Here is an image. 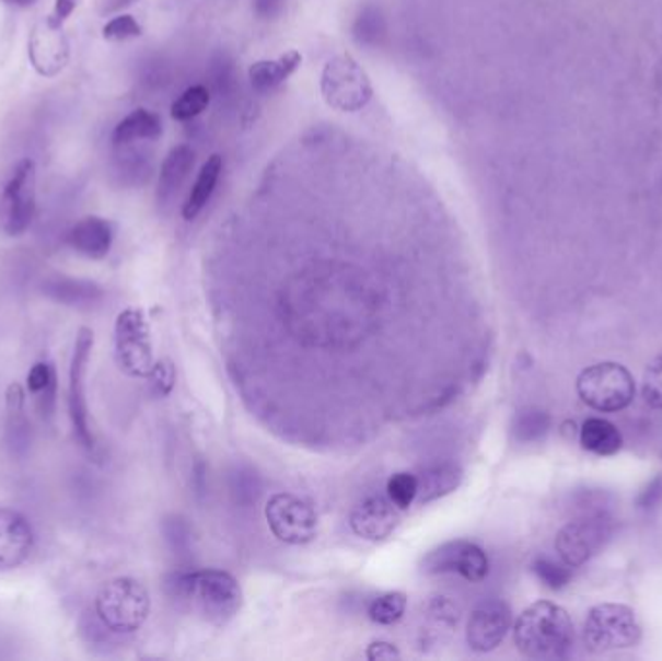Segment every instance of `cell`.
<instances>
[{"mask_svg":"<svg viewBox=\"0 0 662 661\" xmlns=\"http://www.w3.org/2000/svg\"><path fill=\"white\" fill-rule=\"evenodd\" d=\"M165 594L216 627H225L243 607V588L233 575L218 568L176 570L165 577Z\"/></svg>","mask_w":662,"mask_h":661,"instance_id":"6da1fadb","label":"cell"},{"mask_svg":"<svg viewBox=\"0 0 662 661\" xmlns=\"http://www.w3.org/2000/svg\"><path fill=\"white\" fill-rule=\"evenodd\" d=\"M570 613L553 602H537L523 611L513 627V640L531 660H562L573 646Z\"/></svg>","mask_w":662,"mask_h":661,"instance_id":"7a4b0ae2","label":"cell"},{"mask_svg":"<svg viewBox=\"0 0 662 661\" xmlns=\"http://www.w3.org/2000/svg\"><path fill=\"white\" fill-rule=\"evenodd\" d=\"M148 588L136 578H113L101 585L95 598V615L115 635H132L150 617Z\"/></svg>","mask_w":662,"mask_h":661,"instance_id":"3957f363","label":"cell"},{"mask_svg":"<svg viewBox=\"0 0 662 661\" xmlns=\"http://www.w3.org/2000/svg\"><path fill=\"white\" fill-rule=\"evenodd\" d=\"M583 640L595 653L634 648L641 640V625L636 611L622 603L595 605L583 623Z\"/></svg>","mask_w":662,"mask_h":661,"instance_id":"277c9868","label":"cell"},{"mask_svg":"<svg viewBox=\"0 0 662 661\" xmlns=\"http://www.w3.org/2000/svg\"><path fill=\"white\" fill-rule=\"evenodd\" d=\"M320 90L324 102L332 109L341 113H357L364 109L374 95L369 74L347 53L327 60L320 80Z\"/></svg>","mask_w":662,"mask_h":661,"instance_id":"5b68a950","label":"cell"},{"mask_svg":"<svg viewBox=\"0 0 662 661\" xmlns=\"http://www.w3.org/2000/svg\"><path fill=\"white\" fill-rule=\"evenodd\" d=\"M578 394L596 411L613 414L634 402L636 381L624 364L604 361L591 364L579 374Z\"/></svg>","mask_w":662,"mask_h":661,"instance_id":"8992f818","label":"cell"},{"mask_svg":"<svg viewBox=\"0 0 662 661\" xmlns=\"http://www.w3.org/2000/svg\"><path fill=\"white\" fill-rule=\"evenodd\" d=\"M115 359L132 379H148L153 371L150 324L140 309H125L115 323Z\"/></svg>","mask_w":662,"mask_h":661,"instance_id":"52a82bcc","label":"cell"},{"mask_svg":"<svg viewBox=\"0 0 662 661\" xmlns=\"http://www.w3.org/2000/svg\"><path fill=\"white\" fill-rule=\"evenodd\" d=\"M266 520L271 534L287 545H306L318 534L316 510L311 502L291 492H276L268 500Z\"/></svg>","mask_w":662,"mask_h":661,"instance_id":"ba28073f","label":"cell"},{"mask_svg":"<svg viewBox=\"0 0 662 661\" xmlns=\"http://www.w3.org/2000/svg\"><path fill=\"white\" fill-rule=\"evenodd\" d=\"M420 568L425 575H460L467 582L478 584L488 577L490 563L477 543L453 540L428 552L420 560Z\"/></svg>","mask_w":662,"mask_h":661,"instance_id":"9c48e42d","label":"cell"},{"mask_svg":"<svg viewBox=\"0 0 662 661\" xmlns=\"http://www.w3.org/2000/svg\"><path fill=\"white\" fill-rule=\"evenodd\" d=\"M35 213V165L25 160L0 196V228L10 237H20L30 230Z\"/></svg>","mask_w":662,"mask_h":661,"instance_id":"30bf717a","label":"cell"},{"mask_svg":"<svg viewBox=\"0 0 662 661\" xmlns=\"http://www.w3.org/2000/svg\"><path fill=\"white\" fill-rule=\"evenodd\" d=\"M613 535V524L603 514L573 520L556 535V552L568 567H581L601 552Z\"/></svg>","mask_w":662,"mask_h":661,"instance_id":"8fae6325","label":"cell"},{"mask_svg":"<svg viewBox=\"0 0 662 661\" xmlns=\"http://www.w3.org/2000/svg\"><path fill=\"white\" fill-rule=\"evenodd\" d=\"M93 341H95L93 332L90 328H80L76 336L74 356L70 363V384H68V411L74 427L76 439L88 450L95 447L92 427H90V411L85 402V374L92 357Z\"/></svg>","mask_w":662,"mask_h":661,"instance_id":"7c38bea8","label":"cell"},{"mask_svg":"<svg viewBox=\"0 0 662 661\" xmlns=\"http://www.w3.org/2000/svg\"><path fill=\"white\" fill-rule=\"evenodd\" d=\"M512 610L502 600L483 602L471 613L467 623V645L473 652L487 653L502 645L512 630Z\"/></svg>","mask_w":662,"mask_h":661,"instance_id":"4fadbf2b","label":"cell"},{"mask_svg":"<svg viewBox=\"0 0 662 661\" xmlns=\"http://www.w3.org/2000/svg\"><path fill=\"white\" fill-rule=\"evenodd\" d=\"M399 512L387 497L370 495L351 510L349 526L364 542H384L399 527Z\"/></svg>","mask_w":662,"mask_h":661,"instance_id":"5bb4252c","label":"cell"},{"mask_svg":"<svg viewBox=\"0 0 662 661\" xmlns=\"http://www.w3.org/2000/svg\"><path fill=\"white\" fill-rule=\"evenodd\" d=\"M34 549V530L24 514L0 509V572L24 565Z\"/></svg>","mask_w":662,"mask_h":661,"instance_id":"9a60e30c","label":"cell"},{"mask_svg":"<svg viewBox=\"0 0 662 661\" xmlns=\"http://www.w3.org/2000/svg\"><path fill=\"white\" fill-rule=\"evenodd\" d=\"M30 59L43 77H55L68 60V43L60 27L50 26L49 20L35 27L30 39Z\"/></svg>","mask_w":662,"mask_h":661,"instance_id":"2e32d148","label":"cell"},{"mask_svg":"<svg viewBox=\"0 0 662 661\" xmlns=\"http://www.w3.org/2000/svg\"><path fill=\"white\" fill-rule=\"evenodd\" d=\"M113 239H115V230L111 221L97 216H88L70 230L68 245L72 246L78 255L101 260L109 255Z\"/></svg>","mask_w":662,"mask_h":661,"instance_id":"e0dca14e","label":"cell"},{"mask_svg":"<svg viewBox=\"0 0 662 661\" xmlns=\"http://www.w3.org/2000/svg\"><path fill=\"white\" fill-rule=\"evenodd\" d=\"M43 293L65 306H76V309H90L97 305L105 291L95 281L78 280V278H68V276H50L43 281Z\"/></svg>","mask_w":662,"mask_h":661,"instance_id":"ac0fdd59","label":"cell"},{"mask_svg":"<svg viewBox=\"0 0 662 661\" xmlns=\"http://www.w3.org/2000/svg\"><path fill=\"white\" fill-rule=\"evenodd\" d=\"M25 392L20 384H10L7 391V432L4 441L10 454L22 459L32 444V425L25 417Z\"/></svg>","mask_w":662,"mask_h":661,"instance_id":"d6986e66","label":"cell"},{"mask_svg":"<svg viewBox=\"0 0 662 661\" xmlns=\"http://www.w3.org/2000/svg\"><path fill=\"white\" fill-rule=\"evenodd\" d=\"M417 482H419L417 500L420 505H428L457 491L463 484V469L452 462H442L425 467L420 475H417Z\"/></svg>","mask_w":662,"mask_h":661,"instance_id":"ffe728a7","label":"cell"},{"mask_svg":"<svg viewBox=\"0 0 662 661\" xmlns=\"http://www.w3.org/2000/svg\"><path fill=\"white\" fill-rule=\"evenodd\" d=\"M301 65L302 55L299 51L286 53L276 60H256L248 68V80L256 92L266 94L283 84L287 78L293 77Z\"/></svg>","mask_w":662,"mask_h":661,"instance_id":"44dd1931","label":"cell"},{"mask_svg":"<svg viewBox=\"0 0 662 661\" xmlns=\"http://www.w3.org/2000/svg\"><path fill=\"white\" fill-rule=\"evenodd\" d=\"M161 135H163V123L160 115L148 109H136L115 127L113 144L123 148L142 140H158Z\"/></svg>","mask_w":662,"mask_h":661,"instance_id":"7402d4cb","label":"cell"},{"mask_svg":"<svg viewBox=\"0 0 662 661\" xmlns=\"http://www.w3.org/2000/svg\"><path fill=\"white\" fill-rule=\"evenodd\" d=\"M221 171H223V158L219 153H213L211 158H208V162L201 165L193 190H190V195H188L185 206H183L185 220H196L201 210L206 208V204L210 202L213 190L218 187Z\"/></svg>","mask_w":662,"mask_h":661,"instance_id":"603a6c76","label":"cell"},{"mask_svg":"<svg viewBox=\"0 0 662 661\" xmlns=\"http://www.w3.org/2000/svg\"><path fill=\"white\" fill-rule=\"evenodd\" d=\"M194 162H196V153L190 146H176L167 153L165 162L161 165V198H171L178 188L183 187V183L193 173Z\"/></svg>","mask_w":662,"mask_h":661,"instance_id":"cb8c5ba5","label":"cell"},{"mask_svg":"<svg viewBox=\"0 0 662 661\" xmlns=\"http://www.w3.org/2000/svg\"><path fill=\"white\" fill-rule=\"evenodd\" d=\"M581 447L596 456H613L622 449V434L603 417H589L579 434Z\"/></svg>","mask_w":662,"mask_h":661,"instance_id":"d4e9b609","label":"cell"},{"mask_svg":"<svg viewBox=\"0 0 662 661\" xmlns=\"http://www.w3.org/2000/svg\"><path fill=\"white\" fill-rule=\"evenodd\" d=\"M548 429H550V416L538 407H525L513 419L512 431L515 441H541V439H545Z\"/></svg>","mask_w":662,"mask_h":661,"instance_id":"484cf974","label":"cell"},{"mask_svg":"<svg viewBox=\"0 0 662 661\" xmlns=\"http://www.w3.org/2000/svg\"><path fill=\"white\" fill-rule=\"evenodd\" d=\"M405 611H407V595L403 592H387V594L378 595L376 600H372L369 617L376 625L390 627L403 619Z\"/></svg>","mask_w":662,"mask_h":661,"instance_id":"4316f807","label":"cell"},{"mask_svg":"<svg viewBox=\"0 0 662 661\" xmlns=\"http://www.w3.org/2000/svg\"><path fill=\"white\" fill-rule=\"evenodd\" d=\"M210 102L211 95L206 85H193L178 95L175 103L171 105V117L178 123L194 119L208 109Z\"/></svg>","mask_w":662,"mask_h":661,"instance_id":"83f0119b","label":"cell"},{"mask_svg":"<svg viewBox=\"0 0 662 661\" xmlns=\"http://www.w3.org/2000/svg\"><path fill=\"white\" fill-rule=\"evenodd\" d=\"M386 491L387 499L392 500L397 509H409L417 500V492H419L417 475L407 474V472L392 475L387 482Z\"/></svg>","mask_w":662,"mask_h":661,"instance_id":"f1b7e54d","label":"cell"},{"mask_svg":"<svg viewBox=\"0 0 662 661\" xmlns=\"http://www.w3.org/2000/svg\"><path fill=\"white\" fill-rule=\"evenodd\" d=\"M533 572L550 590H562V588L570 584L571 567H568L566 563L560 565L556 560L548 559V557H538L533 563Z\"/></svg>","mask_w":662,"mask_h":661,"instance_id":"f546056e","label":"cell"},{"mask_svg":"<svg viewBox=\"0 0 662 661\" xmlns=\"http://www.w3.org/2000/svg\"><path fill=\"white\" fill-rule=\"evenodd\" d=\"M643 398L649 406L662 409V356L654 357L646 369Z\"/></svg>","mask_w":662,"mask_h":661,"instance_id":"4dcf8cb0","label":"cell"},{"mask_svg":"<svg viewBox=\"0 0 662 661\" xmlns=\"http://www.w3.org/2000/svg\"><path fill=\"white\" fill-rule=\"evenodd\" d=\"M142 35V27L136 22L135 16L130 14H120L113 18L111 22L103 27V37L109 42H126V39H135Z\"/></svg>","mask_w":662,"mask_h":661,"instance_id":"1f68e13d","label":"cell"},{"mask_svg":"<svg viewBox=\"0 0 662 661\" xmlns=\"http://www.w3.org/2000/svg\"><path fill=\"white\" fill-rule=\"evenodd\" d=\"M148 379H150L153 394L160 396V398H165L173 391V386H175V367H173V363L169 359H161V361L153 364V371H151Z\"/></svg>","mask_w":662,"mask_h":661,"instance_id":"d6a6232c","label":"cell"},{"mask_svg":"<svg viewBox=\"0 0 662 661\" xmlns=\"http://www.w3.org/2000/svg\"><path fill=\"white\" fill-rule=\"evenodd\" d=\"M57 379V371H55V367L53 364L47 363V361H39V363H35L32 367V371L27 373V379H25V386H27V391L30 394H34L37 396L39 392L45 391L47 386H49L50 382Z\"/></svg>","mask_w":662,"mask_h":661,"instance_id":"836d02e7","label":"cell"},{"mask_svg":"<svg viewBox=\"0 0 662 661\" xmlns=\"http://www.w3.org/2000/svg\"><path fill=\"white\" fill-rule=\"evenodd\" d=\"M428 613L440 623H445V625H457V621L462 617L460 605L450 598H442V595L428 603Z\"/></svg>","mask_w":662,"mask_h":661,"instance_id":"e575fe53","label":"cell"},{"mask_svg":"<svg viewBox=\"0 0 662 661\" xmlns=\"http://www.w3.org/2000/svg\"><path fill=\"white\" fill-rule=\"evenodd\" d=\"M57 379L50 382L49 386L45 391L39 392L35 399H37V407H39V414L45 419H50L55 414V406H57Z\"/></svg>","mask_w":662,"mask_h":661,"instance_id":"d590c367","label":"cell"},{"mask_svg":"<svg viewBox=\"0 0 662 661\" xmlns=\"http://www.w3.org/2000/svg\"><path fill=\"white\" fill-rule=\"evenodd\" d=\"M78 4H80V0H55L53 14L47 18L50 26L62 27V24H65L68 18H70V14L74 12Z\"/></svg>","mask_w":662,"mask_h":661,"instance_id":"8d00e7d4","label":"cell"},{"mask_svg":"<svg viewBox=\"0 0 662 661\" xmlns=\"http://www.w3.org/2000/svg\"><path fill=\"white\" fill-rule=\"evenodd\" d=\"M367 658L370 661L399 660L402 653L395 648V645H390V642H372L367 650Z\"/></svg>","mask_w":662,"mask_h":661,"instance_id":"74e56055","label":"cell"},{"mask_svg":"<svg viewBox=\"0 0 662 661\" xmlns=\"http://www.w3.org/2000/svg\"><path fill=\"white\" fill-rule=\"evenodd\" d=\"M279 2H281V0H258V10H260V12H266V14H271V7H274V4L279 7Z\"/></svg>","mask_w":662,"mask_h":661,"instance_id":"f35d334b","label":"cell"},{"mask_svg":"<svg viewBox=\"0 0 662 661\" xmlns=\"http://www.w3.org/2000/svg\"><path fill=\"white\" fill-rule=\"evenodd\" d=\"M111 2H113V4H109V7H107V10H118V9H123V7H128V4H132V2H135V0H111Z\"/></svg>","mask_w":662,"mask_h":661,"instance_id":"ab89813d","label":"cell"},{"mask_svg":"<svg viewBox=\"0 0 662 661\" xmlns=\"http://www.w3.org/2000/svg\"><path fill=\"white\" fill-rule=\"evenodd\" d=\"M12 4H18V7H30V4H34L35 0H10Z\"/></svg>","mask_w":662,"mask_h":661,"instance_id":"60d3db41","label":"cell"}]
</instances>
